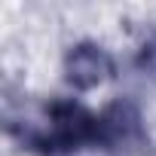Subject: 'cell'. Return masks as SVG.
I'll list each match as a JSON object with an SVG mask.
<instances>
[{"label":"cell","instance_id":"6da1fadb","mask_svg":"<svg viewBox=\"0 0 156 156\" xmlns=\"http://www.w3.org/2000/svg\"><path fill=\"white\" fill-rule=\"evenodd\" d=\"M110 58L95 49V46H80L73 49V55L67 58V80L80 89H89V86H98L104 76L110 73Z\"/></svg>","mask_w":156,"mask_h":156}]
</instances>
